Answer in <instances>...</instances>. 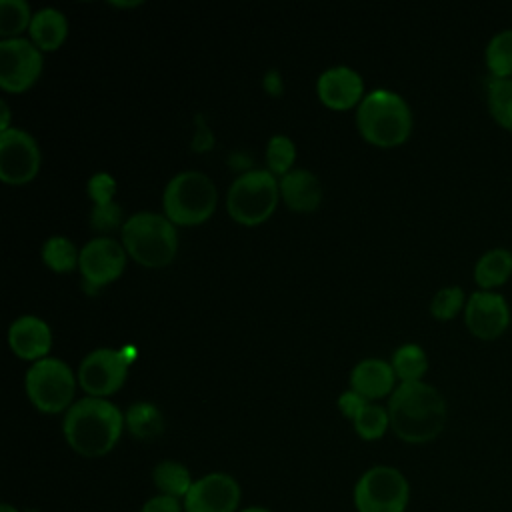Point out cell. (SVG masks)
<instances>
[{
    "instance_id": "cell-31",
    "label": "cell",
    "mask_w": 512,
    "mask_h": 512,
    "mask_svg": "<svg viewBox=\"0 0 512 512\" xmlns=\"http://www.w3.org/2000/svg\"><path fill=\"white\" fill-rule=\"evenodd\" d=\"M122 222V208L118 202L94 204L90 210V226L100 232H110ZM124 224V222H122Z\"/></svg>"
},
{
    "instance_id": "cell-25",
    "label": "cell",
    "mask_w": 512,
    "mask_h": 512,
    "mask_svg": "<svg viewBox=\"0 0 512 512\" xmlns=\"http://www.w3.org/2000/svg\"><path fill=\"white\" fill-rule=\"evenodd\" d=\"M488 108L492 118L512 130V78H496L490 76L486 82Z\"/></svg>"
},
{
    "instance_id": "cell-19",
    "label": "cell",
    "mask_w": 512,
    "mask_h": 512,
    "mask_svg": "<svg viewBox=\"0 0 512 512\" xmlns=\"http://www.w3.org/2000/svg\"><path fill=\"white\" fill-rule=\"evenodd\" d=\"M28 30L38 48L56 50L68 34V20L58 8L46 6L32 14Z\"/></svg>"
},
{
    "instance_id": "cell-39",
    "label": "cell",
    "mask_w": 512,
    "mask_h": 512,
    "mask_svg": "<svg viewBox=\"0 0 512 512\" xmlns=\"http://www.w3.org/2000/svg\"><path fill=\"white\" fill-rule=\"evenodd\" d=\"M0 512H20L16 506H12V504H8V502H4L2 506H0Z\"/></svg>"
},
{
    "instance_id": "cell-17",
    "label": "cell",
    "mask_w": 512,
    "mask_h": 512,
    "mask_svg": "<svg viewBox=\"0 0 512 512\" xmlns=\"http://www.w3.org/2000/svg\"><path fill=\"white\" fill-rule=\"evenodd\" d=\"M280 196L288 208L296 212H312L322 200V186L314 172L306 168H292L278 180Z\"/></svg>"
},
{
    "instance_id": "cell-15",
    "label": "cell",
    "mask_w": 512,
    "mask_h": 512,
    "mask_svg": "<svg viewBox=\"0 0 512 512\" xmlns=\"http://www.w3.org/2000/svg\"><path fill=\"white\" fill-rule=\"evenodd\" d=\"M316 92L320 100L336 110L352 108L358 100H362L364 82L362 76L344 64H336L326 68L316 80Z\"/></svg>"
},
{
    "instance_id": "cell-34",
    "label": "cell",
    "mask_w": 512,
    "mask_h": 512,
    "mask_svg": "<svg viewBox=\"0 0 512 512\" xmlns=\"http://www.w3.org/2000/svg\"><path fill=\"white\" fill-rule=\"evenodd\" d=\"M366 402H370L368 398H364L362 394H358L356 390H344L340 396H338V408H340V412L346 416V418H350V420H354V416L362 410V406L366 404Z\"/></svg>"
},
{
    "instance_id": "cell-4",
    "label": "cell",
    "mask_w": 512,
    "mask_h": 512,
    "mask_svg": "<svg viewBox=\"0 0 512 512\" xmlns=\"http://www.w3.org/2000/svg\"><path fill=\"white\" fill-rule=\"evenodd\" d=\"M122 246L144 266H164L174 258L178 248L174 222L158 212H136L122 224Z\"/></svg>"
},
{
    "instance_id": "cell-36",
    "label": "cell",
    "mask_w": 512,
    "mask_h": 512,
    "mask_svg": "<svg viewBox=\"0 0 512 512\" xmlns=\"http://www.w3.org/2000/svg\"><path fill=\"white\" fill-rule=\"evenodd\" d=\"M264 88L268 94L272 96H280L282 90H284V82H282V76L278 70H268L264 74Z\"/></svg>"
},
{
    "instance_id": "cell-16",
    "label": "cell",
    "mask_w": 512,
    "mask_h": 512,
    "mask_svg": "<svg viewBox=\"0 0 512 512\" xmlns=\"http://www.w3.org/2000/svg\"><path fill=\"white\" fill-rule=\"evenodd\" d=\"M8 342L18 356L28 360H40L46 358V352L52 346V332L42 318L34 314H24L10 324Z\"/></svg>"
},
{
    "instance_id": "cell-20",
    "label": "cell",
    "mask_w": 512,
    "mask_h": 512,
    "mask_svg": "<svg viewBox=\"0 0 512 512\" xmlns=\"http://www.w3.org/2000/svg\"><path fill=\"white\" fill-rule=\"evenodd\" d=\"M512 274V252L508 248H492L484 252L474 266V280L482 290L504 284Z\"/></svg>"
},
{
    "instance_id": "cell-10",
    "label": "cell",
    "mask_w": 512,
    "mask_h": 512,
    "mask_svg": "<svg viewBox=\"0 0 512 512\" xmlns=\"http://www.w3.org/2000/svg\"><path fill=\"white\" fill-rule=\"evenodd\" d=\"M42 52L28 38L0 40V86L8 92H22L38 78Z\"/></svg>"
},
{
    "instance_id": "cell-38",
    "label": "cell",
    "mask_w": 512,
    "mask_h": 512,
    "mask_svg": "<svg viewBox=\"0 0 512 512\" xmlns=\"http://www.w3.org/2000/svg\"><path fill=\"white\" fill-rule=\"evenodd\" d=\"M240 512H272V510H268L264 506H248V508H242Z\"/></svg>"
},
{
    "instance_id": "cell-14",
    "label": "cell",
    "mask_w": 512,
    "mask_h": 512,
    "mask_svg": "<svg viewBox=\"0 0 512 512\" xmlns=\"http://www.w3.org/2000/svg\"><path fill=\"white\" fill-rule=\"evenodd\" d=\"M464 320L474 336L494 340L508 328L510 308L502 294L492 290H476L466 300Z\"/></svg>"
},
{
    "instance_id": "cell-3",
    "label": "cell",
    "mask_w": 512,
    "mask_h": 512,
    "mask_svg": "<svg viewBox=\"0 0 512 512\" xmlns=\"http://www.w3.org/2000/svg\"><path fill=\"white\" fill-rule=\"evenodd\" d=\"M360 134L376 146H398L412 130V112L408 102L388 88L370 90L362 96L356 110Z\"/></svg>"
},
{
    "instance_id": "cell-9",
    "label": "cell",
    "mask_w": 512,
    "mask_h": 512,
    "mask_svg": "<svg viewBox=\"0 0 512 512\" xmlns=\"http://www.w3.org/2000/svg\"><path fill=\"white\" fill-rule=\"evenodd\" d=\"M126 264V248L110 238V236H96L88 240L80 248L78 268L82 274V286L88 292L98 290L100 286L112 282L120 276Z\"/></svg>"
},
{
    "instance_id": "cell-21",
    "label": "cell",
    "mask_w": 512,
    "mask_h": 512,
    "mask_svg": "<svg viewBox=\"0 0 512 512\" xmlns=\"http://www.w3.org/2000/svg\"><path fill=\"white\" fill-rule=\"evenodd\" d=\"M124 426L138 440H154L164 430V416L156 404L138 400L128 406Z\"/></svg>"
},
{
    "instance_id": "cell-12",
    "label": "cell",
    "mask_w": 512,
    "mask_h": 512,
    "mask_svg": "<svg viewBox=\"0 0 512 512\" xmlns=\"http://www.w3.org/2000/svg\"><path fill=\"white\" fill-rule=\"evenodd\" d=\"M40 150L32 134L10 126L0 132V178L8 184H22L36 176Z\"/></svg>"
},
{
    "instance_id": "cell-5",
    "label": "cell",
    "mask_w": 512,
    "mask_h": 512,
    "mask_svg": "<svg viewBox=\"0 0 512 512\" xmlns=\"http://www.w3.org/2000/svg\"><path fill=\"white\" fill-rule=\"evenodd\" d=\"M216 186L198 170H182L174 174L162 194L166 216L174 224L192 226L204 222L216 208Z\"/></svg>"
},
{
    "instance_id": "cell-18",
    "label": "cell",
    "mask_w": 512,
    "mask_h": 512,
    "mask_svg": "<svg viewBox=\"0 0 512 512\" xmlns=\"http://www.w3.org/2000/svg\"><path fill=\"white\" fill-rule=\"evenodd\" d=\"M394 368L382 358H364L350 372V388L368 400L382 398L394 388Z\"/></svg>"
},
{
    "instance_id": "cell-23",
    "label": "cell",
    "mask_w": 512,
    "mask_h": 512,
    "mask_svg": "<svg viewBox=\"0 0 512 512\" xmlns=\"http://www.w3.org/2000/svg\"><path fill=\"white\" fill-rule=\"evenodd\" d=\"M390 364L394 368L396 378H400V382H414V380H422L428 368V358L422 346L408 342L394 350Z\"/></svg>"
},
{
    "instance_id": "cell-1",
    "label": "cell",
    "mask_w": 512,
    "mask_h": 512,
    "mask_svg": "<svg viewBox=\"0 0 512 512\" xmlns=\"http://www.w3.org/2000/svg\"><path fill=\"white\" fill-rule=\"evenodd\" d=\"M390 428L410 444L434 440L446 426L448 408L444 396L422 380L400 382L388 400Z\"/></svg>"
},
{
    "instance_id": "cell-40",
    "label": "cell",
    "mask_w": 512,
    "mask_h": 512,
    "mask_svg": "<svg viewBox=\"0 0 512 512\" xmlns=\"http://www.w3.org/2000/svg\"><path fill=\"white\" fill-rule=\"evenodd\" d=\"M28 512H30V510H28Z\"/></svg>"
},
{
    "instance_id": "cell-11",
    "label": "cell",
    "mask_w": 512,
    "mask_h": 512,
    "mask_svg": "<svg viewBox=\"0 0 512 512\" xmlns=\"http://www.w3.org/2000/svg\"><path fill=\"white\" fill-rule=\"evenodd\" d=\"M128 364L122 350L94 348L80 360L78 382L90 396L104 398L122 386Z\"/></svg>"
},
{
    "instance_id": "cell-35",
    "label": "cell",
    "mask_w": 512,
    "mask_h": 512,
    "mask_svg": "<svg viewBox=\"0 0 512 512\" xmlns=\"http://www.w3.org/2000/svg\"><path fill=\"white\" fill-rule=\"evenodd\" d=\"M212 142H214V136H212L210 128H208L206 124H200V126L196 128L194 138H192V148H194V150H206V148L212 146Z\"/></svg>"
},
{
    "instance_id": "cell-30",
    "label": "cell",
    "mask_w": 512,
    "mask_h": 512,
    "mask_svg": "<svg viewBox=\"0 0 512 512\" xmlns=\"http://www.w3.org/2000/svg\"><path fill=\"white\" fill-rule=\"evenodd\" d=\"M462 306H466L462 288L460 286H444L432 296L430 312L438 320H450L460 312Z\"/></svg>"
},
{
    "instance_id": "cell-33",
    "label": "cell",
    "mask_w": 512,
    "mask_h": 512,
    "mask_svg": "<svg viewBox=\"0 0 512 512\" xmlns=\"http://www.w3.org/2000/svg\"><path fill=\"white\" fill-rule=\"evenodd\" d=\"M140 512H184V504L178 498L156 494L142 504Z\"/></svg>"
},
{
    "instance_id": "cell-7",
    "label": "cell",
    "mask_w": 512,
    "mask_h": 512,
    "mask_svg": "<svg viewBox=\"0 0 512 512\" xmlns=\"http://www.w3.org/2000/svg\"><path fill=\"white\" fill-rule=\"evenodd\" d=\"M352 498L356 512H404L410 502V484L398 468L376 464L356 480Z\"/></svg>"
},
{
    "instance_id": "cell-28",
    "label": "cell",
    "mask_w": 512,
    "mask_h": 512,
    "mask_svg": "<svg viewBox=\"0 0 512 512\" xmlns=\"http://www.w3.org/2000/svg\"><path fill=\"white\" fill-rule=\"evenodd\" d=\"M32 14L26 0H0V36L16 38L26 26H30Z\"/></svg>"
},
{
    "instance_id": "cell-26",
    "label": "cell",
    "mask_w": 512,
    "mask_h": 512,
    "mask_svg": "<svg viewBox=\"0 0 512 512\" xmlns=\"http://www.w3.org/2000/svg\"><path fill=\"white\" fill-rule=\"evenodd\" d=\"M78 258L80 250L66 236L56 234L46 238L42 244V260L54 272H70L74 266H78Z\"/></svg>"
},
{
    "instance_id": "cell-27",
    "label": "cell",
    "mask_w": 512,
    "mask_h": 512,
    "mask_svg": "<svg viewBox=\"0 0 512 512\" xmlns=\"http://www.w3.org/2000/svg\"><path fill=\"white\" fill-rule=\"evenodd\" d=\"M352 424H354V430L360 438L378 440L380 436H384L386 428L390 426L388 408H384L376 402H366L362 406V410L354 416Z\"/></svg>"
},
{
    "instance_id": "cell-29",
    "label": "cell",
    "mask_w": 512,
    "mask_h": 512,
    "mask_svg": "<svg viewBox=\"0 0 512 512\" xmlns=\"http://www.w3.org/2000/svg\"><path fill=\"white\" fill-rule=\"evenodd\" d=\"M296 158V146L292 142V138H288L286 134H274L268 144H266V162H268V170L272 174L284 176L286 172H290L292 164Z\"/></svg>"
},
{
    "instance_id": "cell-32",
    "label": "cell",
    "mask_w": 512,
    "mask_h": 512,
    "mask_svg": "<svg viewBox=\"0 0 512 512\" xmlns=\"http://www.w3.org/2000/svg\"><path fill=\"white\" fill-rule=\"evenodd\" d=\"M116 192V180L108 172H94L88 178V194L94 204L112 202Z\"/></svg>"
},
{
    "instance_id": "cell-24",
    "label": "cell",
    "mask_w": 512,
    "mask_h": 512,
    "mask_svg": "<svg viewBox=\"0 0 512 512\" xmlns=\"http://www.w3.org/2000/svg\"><path fill=\"white\" fill-rule=\"evenodd\" d=\"M486 66L490 76L512 78V28L500 30L488 40Z\"/></svg>"
},
{
    "instance_id": "cell-37",
    "label": "cell",
    "mask_w": 512,
    "mask_h": 512,
    "mask_svg": "<svg viewBox=\"0 0 512 512\" xmlns=\"http://www.w3.org/2000/svg\"><path fill=\"white\" fill-rule=\"evenodd\" d=\"M0 110H2V124H0V132H4V130H8V128H10V126H8L10 110H8V104H6V100H0Z\"/></svg>"
},
{
    "instance_id": "cell-8",
    "label": "cell",
    "mask_w": 512,
    "mask_h": 512,
    "mask_svg": "<svg viewBox=\"0 0 512 512\" xmlns=\"http://www.w3.org/2000/svg\"><path fill=\"white\" fill-rule=\"evenodd\" d=\"M26 394L30 402L48 414L68 410L72 406L76 380L70 366L60 358H40L36 360L24 376Z\"/></svg>"
},
{
    "instance_id": "cell-13",
    "label": "cell",
    "mask_w": 512,
    "mask_h": 512,
    "mask_svg": "<svg viewBox=\"0 0 512 512\" xmlns=\"http://www.w3.org/2000/svg\"><path fill=\"white\" fill-rule=\"evenodd\" d=\"M240 500L242 488L234 476L210 472L194 480L182 504L184 512H240Z\"/></svg>"
},
{
    "instance_id": "cell-22",
    "label": "cell",
    "mask_w": 512,
    "mask_h": 512,
    "mask_svg": "<svg viewBox=\"0 0 512 512\" xmlns=\"http://www.w3.org/2000/svg\"><path fill=\"white\" fill-rule=\"evenodd\" d=\"M152 482L158 494L178 500H184L194 484L190 470L176 460H160L152 470Z\"/></svg>"
},
{
    "instance_id": "cell-2",
    "label": "cell",
    "mask_w": 512,
    "mask_h": 512,
    "mask_svg": "<svg viewBox=\"0 0 512 512\" xmlns=\"http://www.w3.org/2000/svg\"><path fill=\"white\" fill-rule=\"evenodd\" d=\"M124 414L116 404L98 396H84L66 410L62 432L74 452L86 458L108 454L120 440Z\"/></svg>"
},
{
    "instance_id": "cell-6",
    "label": "cell",
    "mask_w": 512,
    "mask_h": 512,
    "mask_svg": "<svg viewBox=\"0 0 512 512\" xmlns=\"http://www.w3.org/2000/svg\"><path fill=\"white\" fill-rule=\"evenodd\" d=\"M280 196L278 180L270 170L252 168L234 178L226 194L230 216L246 226L264 222L276 208Z\"/></svg>"
}]
</instances>
